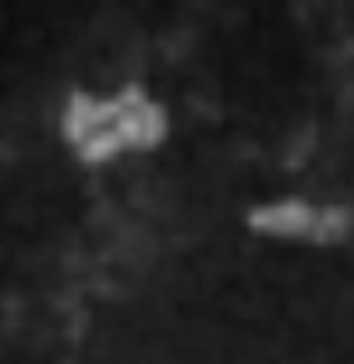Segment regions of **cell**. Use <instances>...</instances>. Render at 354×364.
<instances>
[{"label": "cell", "instance_id": "cell-1", "mask_svg": "<svg viewBox=\"0 0 354 364\" xmlns=\"http://www.w3.org/2000/svg\"><path fill=\"white\" fill-rule=\"evenodd\" d=\"M163 131V110L135 85L114 100L75 96L64 110V138L89 163L110 159L124 149H152Z\"/></svg>", "mask_w": 354, "mask_h": 364}, {"label": "cell", "instance_id": "cell-2", "mask_svg": "<svg viewBox=\"0 0 354 364\" xmlns=\"http://www.w3.org/2000/svg\"><path fill=\"white\" fill-rule=\"evenodd\" d=\"M251 230L273 234V237H294V241L333 244L344 241L354 227V216L337 205H308V202H273L262 209H251L248 216Z\"/></svg>", "mask_w": 354, "mask_h": 364}]
</instances>
